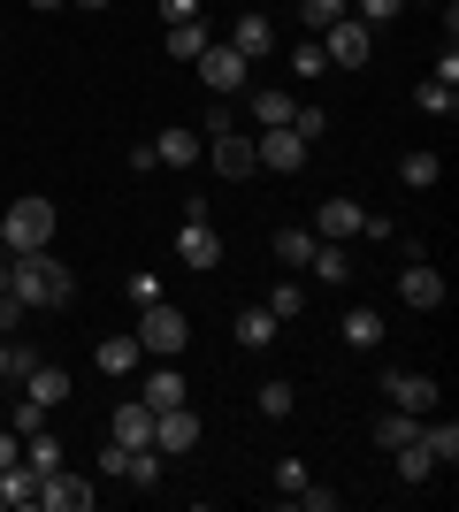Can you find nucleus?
Instances as JSON below:
<instances>
[{
	"label": "nucleus",
	"instance_id": "nucleus-1",
	"mask_svg": "<svg viewBox=\"0 0 459 512\" xmlns=\"http://www.w3.org/2000/svg\"><path fill=\"white\" fill-rule=\"evenodd\" d=\"M8 299H16L23 314H54V306L77 299V276H69L46 245L39 253H8Z\"/></svg>",
	"mask_w": 459,
	"mask_h": 512
},
{
	"label": "nucleus",
	"instance_id": "nucleus-2",
	"mask_svg": "<svg viewBox=\"0 0 459 512\" xmlns=\"http://www.w3.org/2000/svg\"><path fill=\"white\" fill-rule=\"evenodd\" d=\"M184 344H192V321H184V306L146 299V314H138V352H161V360H176Z\"/></svg>",
	"mask_w": 459,
	"mask_h": 512
},
{
	"label": "nucleus",
	"instance_id": "nucleus-3",
	"mask_svg": "<svg viewBox=\"0 0 459 512\" xmlns=\"http://www.w3.org/2000/svg\"><path fill=\"white\" fill-rule=\"evenodd\" d=\"M0 230H8V253H39V245H54V199H16V207L0 214Z\"/></svg>",
	"mask_w": 459,
	"mask_h": 512
},
{
	"label": "nucleus",
	"instance_id": "nucleus-4",
	"mask_svg": "<svg viewBox=\"0 0 459 512\" xmlns=\"http://www.w3.org/2000/svg\"><path fill=\"white\" fill-rule=\"evenodd\" d=\"M368 54H375V31L360 16H345V23H329V31H322V62L329 69H368Z\"/></svg>",
	"mask_w": 459,
	"mask_h": 512
},
{
	"label": "nucleus",
	"instance_id": "nucleus-5",
	"mask_svg": "<svg viewBox=\"0 0 459 512\" xmlns=\"http://www.w3.org/2000/svg\"><path fill=\"white\" fill-rule=\"evenodd\" d=\"M199 85L215 92V100H230V92H245V54L230 39H207V54H199Z\"/></svg>",
	"mask_w": 459,
	"mask_h": 512
},
{
	"label": "nucleus",
	"instance_id": "nucleus-6",
	"mask_svg": "<svg viewBox=\"0 0 459 512\" xmlns=\"http://www.w3.org/2000/svg\"><path fill=\"white\" fill-rule=\"evenodd\" d=\"M253 161H261V169H276V176H299L306 169V138L291 123H276V130H261V138H253Z\"/></svg>",
	"mask_w": 459,
	"mask_h": 512
},
{
	"label": "nucleus",
	"instance_id": "nucleus-7",
	"mask_svg": "<svg viewBox=\"0 0 459 512\" xmlns=\"http://www.w3.org/2000/svg\"><path fill=\"white\" fill-rule=\"evenodd\" d=\"M153 451H161V459L199 451V413L192 406H161V413H153Z\"/></svg>",
	"mask_w": 459,
	"mask_h": 512
},
{
	"label": "nucleus",
	"instance_id": "nucleus-8",
	"mask_svg": "<svg viewBox=\"0 0 459 512\" xmlns=\"http://www.w3.org/2000/svg\"><path fill=\"white\" fill-rule=\"evenodd\" d=\"M92 497H100V490H92V482H77L69 467H46V474H39V505H46V512H85Z\"/></svg>",
	"mask_w": 459,
	"mask_h": 512
},
{
	"label": "nucleus",
	"instance_id": "nucleus-9",
	"mask_svg": "<svg viewBox=\"0 0 459 512\" xmlns=\"http://www.w3.org/2000/svg\"><path fill=\"white\" fill-rule=\"evenodd\" d=\"M383 398H391L398 413H429V406H437V383L414 375V367H383Z\"/></svg>",
	"mask_w": 459,
	"mask_h": 512
},
{
	"label": "nucleus",
	"instance_id": "nucleus-10",
	"mask_svg": "<svg viewBox=\"0 0 459 512\" xmlns=\"http://www.w3.org/2000/svg\"><path fill=\"white\" fill-rule=\"evenodd\" d=\"M207 161H215V176H253V169H261L245 130H207Z\"/></svg>",
	"mask_w": 459,
	"mask_h": 512
},
{
	"label": "nucleus",
	"instance_id": "nucleus-11",
	"mask_svg": "<svg viewBox=\"0 0 459 512\" xmlns=\"http://www.w3.org/2000/svg\"><path fill=\"white\" fill-rule=\"evenodd\" d=\"M398 299L421 306V314H437V306H444V276L429 268V260H406V276H398Z\"/></svg>",
	"mask_w": 459,
	"mask_h": 512
},
{
	"label": "nucleus",
	"instance_id": "nucleus-12",
	"mask_svg": "<svg viewBox=\"0 0 459 512\" xmlns=\"http://www.w3.org/2000/svg\"><path fill=\"white\" fill-rule=\"evenodd\" d=\"M176 260H184V268H222L215 222H184V230H176Z\"/></svg>",
	"mask_w": 459,
	"mask_h": 512
},
{
	"label": "nucleus",
	"instance_id": "nucleus-13",
	"mask_svg": "<svg viewBox=\"0 0 459 512\" xmlns=\"http://www.w3.org/2000/svg\"><path fill=\"white\" fill-rule=\"evenodd\" d=\"M108 436H115L123 451L153 444V406H146V398H131V406H115V413H108Z\"/></svg>",
	"mask_w": 459,
	"mask_h": 512
},
{
	"label": "nucleus",
	"instance_id": "nucleus-14",
	"mask_svg": "<svg viewBox=\"0 0 459 512\" xmlns=\"http://www.w3.org/2000/svg\"><path fill=\"white\" fill-rule=\"evenodd\" d=\"M360 222H368V207H360V199H322V222H314V237L345 245V237H360Z\"/></svg>",
	"mask_w": 459,
	"mask_h": 512
},
{
	"label": "nucleus",
	"instance_id": "nucleus-15",
	"mask_svg": "<svg viewBox=\"0 0 459 512\" xmlns=\"http://www.w3.org/2000/svg\"><path fill=\"white\" fill-rule=\"evenodd\" d=\"M230 46H238L245 62H268V46H276V31H268V16H261V8H245V16L230 23Z\"/></svg>",
	"mask_w": 459,
	"mask_h": 512
},
{
	"label": "nucleus",
	"instance_id": "nucleus-16",
	"mask_svg": "<svg viewBox=\"0 0 459 512\" xmlns=\"http://www.w3.org/2000/svg\"><path fill=\"white\" fill-rule=\"evenodd\" d=\"M153 161H161V169H192V161H199V130L169 123L161 138H153Z\"/></svg>",
	"mask_w": 459,
	"mask_h": 512
},
{
	"label": "nucleus",
	"instance_id": "nucleus-17",
	"mask_svg": "<svg viewBox=\"0 0 459 512\" xmlns=\"http://www.w3.org/2000/svg\"><path fill=\"white\" fill-rule=\"evenodd\" d=\"M69 390H77V383H69V367H31V375H23V398H31V406H62V398H69Z\"/></svg>",
	"mask_w": 459,
	"mask_h": 512
},
{
	"label": "nucleus",
	"instance_id": "nucleus-18",
	"mask_svg": "<svg viewBox=\"0 0 459 512\" xmlns=\"http://www.w3.org/2000/svg\"><path fill=\"white\" fill-rule=\"evenodd\" d=\"M230 329H238V344H245V352H268V344H276V329H284V321L268 314V306H238V321H230Z\"/></svg>",
	"mask_w": 459,
	"mask_h": 512
},
{
	"label": "nucleus",
	"instance_id": "nucleus-19",
	"mask_svg": "<svg viewBox=\"0 0 459 512\" xmlns=\"http://www.w3.org/2000/svg\"><path fill=\"white\" fill-rule=\"evenodd\" d=\"M0 505H8V512H31V505H39V474L23 467V459H16V467H0Z\"/></svg>",
	"mask_w": 459,
	"mask_h": 512
},
{
	"label": "nucleus",
	"instance_id": "nucleus-20",
	"mask_svg": "<svg viewBox=\"0 0 459 512\" xmlns=\"http://www.w3.org/2000/svg\"><path fill=\"white\" fill-rule=\"evenodd\" d=\"M314 245H322V237H314V230H276V237H268V253L284 260L291 276H306V260H314Z\"/></svg>",
	"mask_w": 459,
	"mask_h": 512
},
{
	"label": "nucleus",
	"instance_id": "nucleus-21",
	"mask_svg": "<svg viewBox=\"0 0 459 512\" xmlns=\"http://www.w3.org/2000/svg\"><path fill=\"white\" fill-rule=\"evenodd\" d=\"M437 176H444V161H437V153H429V146H414V153H406V161H398V184H406V192H429Z\"/></svg>",
	"mask_w": 459,
	"mask_h": 512
},
{
	"label": "nucleus",
	"instance_id": "nucleus-22",
	"mask_svg": "<svg viewBox=\"0 0 459 512\" xmlns=\"http://www.w3.org/2000/svg\"><path fill=\"white\" fill-rule=\"evenodd\" d=\"M92 367H100V375H131V367H138V337H100Z\"/></svg>",
	"mask_w": 459,
	"mask_h": 512
},
{
	"label": "nucleus",
	"instance_id": "nucleus-23",
	"mask_svg": "<svg viewBox=\"0 0 459 512\" xmlns=\"http://www.w3.org/2000/svg\"><path fill=\"white\" fill-rule=\"evenodd\" d=\"M138 398H146L153 413H161V406H184V375H176V367H153V375H146V390H138Z\"/></svg>",
	"mask_w": 459,
	"mask_h": 512
},
{
	"label": "nucleus",
	"instance_id": "nucleus-24",
	"mask_svg": "<svg viewBox=\"0 0 459 512\" xmlns=\"http://www.w3.org/2000/svg\"><path fill=\"white\" fill-rule=\"evenodd\" d=\"M414 107H421V115H459V85H444V77H421V85H414Z\"/></svg>",
	"mask_w": 459,
	"mask_h": 512
},
{
	"label": "nucleus",
	"instance_id": "nucleus-25",
	"mask_svg": "<svg viewBox=\"0 0 459 512\" xmlns=\"http://www.w3.org/2000/svg\"><path fill=\"white\" fill-rule=\"evenodd\" d=\"M391 459H398V482H437V459H429V444H421V436H414V444H398Z\"/></svg>",
	"mask_w": 459,
	"mask_h": 512
},
{
	"label": "nucleus",
	"instance_id": "nucleus-26",
	"mask_svg": "<svg viewBox=\"0 0 459 512\" xmlns=\"http://www.w3.org/2000/svg\"><path fill=\"white\" fill-rule=\"evenodd\" d=\"M306 276H322V283H345V276H352V253L322 237V245H314V260H306Z\"/></svg>",
	"mask_w": 459,
	"mask_h": 512
},
{
	"label": "nucleus",
	"instance_id": "nucleus-27",
	"mask_svg": "<svg viewBox=\"0 0 459 512\" xmlns=\"http://www.w3.org/2000/svg\"><path fill=\"white\" fill-rule=\"evenodd\" d=\"M414 436H421V413H383V421H375V444H383V451H398V444H414Z\"/></svg>",
	"mask_w": 459,
	"mask_h": 512
},
{
	"label": "nucleus",
	"instance_id": "nucleus-28",
	"mask_svg": "<svg viewBox=\"0 0 459 512\" xmlns=\"http://www.w3.org/2000/svg\"><path fill=\"white\" fill-rule=\"evenodd\" d=\"M421 444H429V459H437V467H452V459H459V428L421 413Z\"/></svg>",
	"mask_w": 459,
	"mask_h": 512
},
{
	"label": "nucleus",
	"instance_id": "nucleus-29",
	"mask_svg": "<svg viewBox=\"0 0 459 512\" xmlns=\"http://www.w3.org/2000/svg\"><path fill=\"white\" fill-rule=\"evenodd\" d=\"M291 107H299V100H291V92L261 85V92H253V123H261V130H276V123H291Z\"/></svg>",
	"mask_w": 459,
	"mask_h": 512
},
{
	"label": "nucleus",
	"instance_id": "nucleus-30",
	"mask_svg": "<svg viewBox=\"0 0 459 512\" xmlns=\"http://www.w3.org/2000/svg\"><path fill=\"white\" fill-rule=\"evenodd\" d=\"M345 16H352V0H299V23L314 31V39H322L329 23H345Z\"/></svg>",
	"mask_w": 459,
	"mask_h": 512
},
{
	"label": "nucleus",
	"instance_id": "nucleus-31",
	"mask_svg": "<svg viewBox=\"0 0 459 512\" xmlns=\"http://www.w3.org/2000/svg\"><path fill=\"white\" fill-rule=\"evenodd\" d=\"M291 406H299V390H291L284 375H268L261 383V421H291Z\"/></svg>",
	"mask_w": 459,
	"mask_h": 512
},
{
	"label": "nucleus",
	"instance_id": "nucleus-32",
	"mask_svg": "<svg viewBox=\"0 0 459 512\" xmlns=\"http://www.w3.org/2000/svg\"><path fill=\"white\" fill-rule=\"evenodd\" d=\"M345 344H360V352L383 344V314H375V306H352V314H345Z\"/></svg>",
	"mask_w": 459,
	"mask_h": 512
},
{
	"label": "nucleus",
	"instance_id": "nucleus-33",
	"mask_svg": "<svg viewBox=\"0 0 459 512\" xmlns=\"http://www.w3.org/2000/svg\"><path fill=\"white\" fill-rule=\"evenodd\" d=\"M268 314H276V321H299V314H306V283H299V276H284L276 291H268Z\"/></svg>",
	"mask_w": 459,
	"mask_h": 512
},
{
	"label": "nucleus",
	"instance_id": "nucleus-34",
	"mask_svg": "<svg viewBox=\"0 0 459 512\" xmlns=\"http://www.w3.org/2000/svg\"><path fill=\"white\" fill-rule=\"evenodd\" d=\"M23 467H31V474L62 467V436H54V428H31V451H23Z\"/></svg>",
	"mask_w": 459,
	"mask_h": 512
},
{
	"label": "nucleus",
	"instance_id": "nucleus-35",
	"mask_svg": "<svg viewBox=\"0 0 459 512\" xmlns=\"http://www.w3.org/2000/svg\"><path fill=\"white\" fill-rule=\"evenodd\" d=\"M169 54L176 62H199L207 54V23H169Z\"/></svg>",
	"mask_w": 459,
	"mask_h": 512
},
{
	"label": "nucleus",
	"instance_id": "nucleus-36",
	"mask_svg": "<svg viewBox=\"0 0 459 512\" xmlns=\"http://www.w3.org/2000/svg\"><path fill=\"white\" fill-rule=\"evenodd\" d=\"M161 467H169V459H161V451H153V444H138V451H131V474H123V482H138V490H153V482H161Z\"/></svg>",
	"mask_w": 459,
	"mask_h": 512
},
{
	"label": "nucleus",
	"instance_id": "nucleus-37",
	"mask_svg": "<svg viewBox=\"0 0 459 512\" xmlns=\"http://www.w3.org/2000/svg\"><path fill=\"white\" fill-rule=\"evenodd\" d=\"M398 8H406V0H352V16L368 23V31H383V23H391Z\"/></svg>",
	"mask_w": 459,
	"mask_h": 512
},
{
	"label": "nucleus",
	"instance_id": "nucleus-38",
	"mask_svg": "<svg viewBox=\"0 0 459 512\" xmlns=\"http://www.w3.org/2000/svg\"><path fill=\"white\" fill-rule=\"evenodd\" d=\"M291 130H299L306 146H322V130H329V115H322V107H291Z\"/></svg>",
	"mask_w": 459,
	"mask_h": 512
},
{
	"label": "nucleus",
	"instance_id": "nucleus-39",
	"mask_svg": "<svg viewBox=\"0 0 459 512\" xmlns=\"http://www.w3.org/2000/svg\"><path fill=\"white\" fill-rule=\"evenodd\" d=\"M322 69H329V62H322V39H306L299 54H291V77H322Z\"/></svg>",
	"mask_w": 459,
	"mask_h": 512
},
{
	"label": "nucleus",
	"instance_id": "nucleus-40",
	"mask_svg": "<svg viewBox=\"0 0 459 512\" xmlns=\"http://www.w3.org/2000/svg\"><path fill=\"white\" fill-rule=\"evenodd\" d=\"M100 474H108V482H123V474H131V451L115 444V436H108V444H100Z\"/></svg>",
	"mask_w": 459,
	"mask_h": 512
},
{
	"label": "nucleus",
	"instance_id": "nucleus-41",
	"mask_svg": "<svg viewBox=\"0 0 459 512\" xmlns=\"http://www.w3.org/2000/svg\"><path fill=\"white\" fill-rule=\"evenodd\" d=\"M306 482H314V474H306V467H299V459H276V490H284V497H299V490H306Z\"/></svg>",
	"mask_w": 459,
	"mask_h": 512
},
{
	"label": "nucleus",
	"instance_id": "nucleus-42",
	"mask_svg": "<svg viewBox=\"0 0 459 512\" xmlns=\"http://www.w3.org/2000/svg\"><path fill=\"white\" fill-rule=\"evenodd\" d=\"M291 505H299V512H329V505H337V490H314V482H306V490L291 497Z\"/></svg>",
	"mask_w": 459,
	"mask_h": 512
},
{
	"label": "nucleus",
	"instance_id": "nucleus-43",
	"mask_svg": "<svg viewBox=\"0 0 459 512\" xmlns=\"http://www.w3.org/2000/svg\"><path fill=\"white\" fill-rule=\"evenodd\" d=\"M8 428H16V436H31V428H46V406H31V398H23V406H16V421H8Z\"/></svg>",
	"mask_w": 459,
	"mask_h": 512
},
{
	"label": "nucleus",
	"instance_id": "nucleus-44",
	"mask_svg": "<svg viewBox=\"0 0 459 512\" xmlns=\"http://www.w3.org/2000/svg\"><path fill=\"white\" fill-rule=\"evenodd\" d=\"M161 23H199V0H161Z\"/></svg>",
	"mask_w": 459,
	"mask_h": 512
},
{
	"label": "nucleus",
	"instance_id": "nucleus-45",
	"mask_svg": "<svg viewBox=\"0 0 459 512\" xmlns=\"http://www.w3.org/2000/svg\"><path fill=\"white\" fill-rule=\"evenodd\" d=\"M131 299H138V306L161 299V276H153V268H138V276H131Z\"/></svg>",
	"mask_w": 459,
	"mask_h": 512
},
{
	"label": "nucleus",
	"instance_id": "nucleus-46",
	"mask_svg": "<svg viewBox=\"0 0 459 512\" xmlns=\"http://www.w3.org/2000/svg\"><path fill=\"white\" fill-rule=\"evenodd\" d=\"M8 383H16V344L0 337V390H8Z\"/></svg>",
	"mask_w": 459,
	"mask_h": 512
},
{
	"label": "nucleus",
	"instance_id": "nucleus-47",
	"mask_svg": "<svg viewBox=\"0 0 459 512\" xmlns=\"http://www.w3.org/2000/svg\"><path fill=\"white\" fill-rule=\"evenodd\" d=\"M16 314H23V306L8 299V291H0V337H8V329H16Z\"/></svg>",
	"mask_w": 459,
	"mask_h": 512
},
{
	"label": "nucleus",
	"instance_id": "nucleus-48",
	"mask_svg": "<svg viewBox=\"0 0 459 512\" xmlns=\"http://www.w3.org/2000/svg\"><path fill=\"white\" fill-rule=\"evenodd\" d=\"M0 467H16V428H0Z\"/></svg>",
	"mask_w": 459,
	"mask_h": 512
},
{
	"label": "nucleus",
	"instance_id": "nucleus-49",
	"mask_svg": "<svg viewBox=\"0 0 459 512\" xmlns=\"http://www.w3.org/2000/svg\"><path fill=\"white\" fill-rule=\"evenodd\" d=\"M31 8H39V16H46V8H69V0H31Z\"/></svg>",
	"mask_w": 459,
	"mask_h": 512
},
{
	"label": "nucleus",
	"instance_id": "nucleus-50",
	"mask_svg": "<svg viewBox=\"0 0 459 512\" xmlns=\"http://www.w3.org/2000/svg\"><path fill=\"white\" fill-rule=\"evenodd\" d=\"M0 291H8V253H0Z\"/></svg>",
	"mask_w": 459,
	"mask_h": 512
},
{
	"label": "nucleus",
	"instance_id": "nucleus-51",
	"mask_svg": "<svg viewBox=\"0 0 459 512\" xmlns=\"http://www.w3.org/2000/svg\"><path fill=\"white\" fill-rule=\"evenodd\" d=\"M77 8H108V0H77Z\"/></svg>",
	"mask_w": 459,
	"mask_h": 512
},
{
	"label": "nucleus",
	"instance_id": "nucleus-52",
	"mask_svg": "<svg viewBox=\"0 0 459 512\" xmlns=\"http://www.w3.org/2000/svg\"><path fill=\"white\" fill-rule=\"evenodd\" d=\"M0 253H8V230H0Z\"/></svg>",
	"mask_w": 459,
	"mask_h": 512
}]
</instances>
